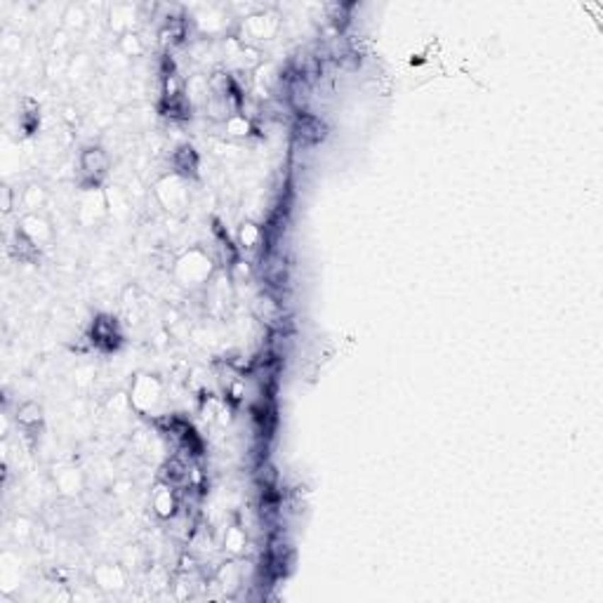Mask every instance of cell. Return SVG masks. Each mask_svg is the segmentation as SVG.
I'll return each mask as SVG.
<instances>
[{"mask_svg":"<svg viewBox=\"0 0 603 603\" xmlns=\"http://www.w3.org/2000/svg\"><path fill=\"white\" fill-rule=\"evenodd\" d=\"M156 196H158V201L163 203V208L170 212L187 208V203H189L187 182H184V177H179V175L163 177L156 184Z\"/></svg>","mask_w":603,"mask_h":603,"instance_id":"7a4b0ae2","label":"cell"},{"mask_svg":"<svg viewBox=\"0 0 603 603\" xmlns=\"http://www.w3.org/2000/svg\"><path fill=\"white\" fill-rule=\"evenodd\" d=\"M66 19H69V26H83L85 24V12H83V7H69V12H66Z\"/></svg>","mask_w":603,"mask_h":603,"instance_id":"9a60e30c","label":"cell"},{"mask_svg":"<svg viewBox=\"0 0 603 603\" xmlns=\"http://www.w3.org/2000/svg\"><path fill=\"white\" fill-rule=\"evenodd\" d=\"M278 31V17L276 14H253L243 21V38L240 43H250V40H267L274 38Z\"/></svg>","mask_w":603,"mask_h":603,"instance_id":"277c9868","label":"cell"},{"mask_svg":"<svg viewBox=\"0 0 603 603\" xmlns=\"http://www.w3.org/2000/svg\"><path fill=\"white\" fill-rule=\"evenodd\" d=\"M160 394L163 392H160L158 380L149 377V375H139L130 392V406L139 413H149L160 403Z\"/></svg>","mask_w":603,"mask_h":603,"instance_id":"3957f363","label":"cell"},{"mask_svg":"<svg viewBox=\"0 0 603 603\" xmlns=\"http://www.w3.org/2000/svg\"><path fill=\"white\" fill-rule=\"evenodd\" d=\"M92 340L97 342L99 347L114 349L116 344H118V333H116V323H114V319H99V321H94Z\"/></svg>","mask_w":603,"mask_h":603,"instance_id":"ba28073f","label":"cell"},{"mask_svg":"<svg viewBox=\"0 0 603 603\" xmlns=\"http://www.w3.org/2000/svg\"><path fill=\"white\" fill-rule=\"evenodd\" d=\"M151 504L160 519H172L175 511H177V495H175V488L167 483H160L151 495Z\"/></svg>","mask_w":603,"mask_h":603,"instance_id":"52a82bcc","label":"cell"},{"mask_svg":"<svg viewBox=\"0 0 603 603\" xmlns=\"http://www.w3.org/2000/svg\"><path fill=\"white\" fill-rule=\"evenodd\" d=\"M106 170H109V156L101 146H87V149L80 153V172H83L90 182H97L99 177H104Z\"/></svg>","mask_w":603,"mask_h":603,"instance_id":"5b68a950","label":"cell"},{"mask_svg":"<svg viewBox=\"0 0 603 603\" xmlns=\"http://www.w3.org/2000/svg\"><path fill=\"white\" fill-rule=\"evenodd\" d=\"M262 238H264V231L260 229L257 224L248 222L240 226V245L245 250H255L262 245Z\"/></svg>","mask_w":603,"mask_h":603,"instance_id":"8fae6325","label":"cell"},{"mask_svg":"<svg viewBox=\"0 0 603 603\" xmlns=\"http://www.w3.org/2000/svg\"><path fill=\"white\" fill-rule=\"evenodd\" d=\"M295 137L302 144H319L326 137V125L321 123V118H316V116L302 114L295 123Z\"/></svg>","mask_w":603,"mask_h":603,"instance_id":"8992f818","label":"cell"},{"mask_svg":"<svg viewBox=\"0 0 603 603\" xmlns=\"http://www.w3.org/2000/svg\"><path fill=\"white\" fill-rule=\"evenodd\" d=\"M121 50L125 52V57H139L144 52V43L137 33H125L121 38Z\"/></svg>","mask_w":603,"mask_h":603,"instance_id":"4fadbf2b","label":"cell"},{"mask_svg":"<svg viewBox=\"0 0 603 603\" xmlns=\"http://www.w3.org/2000/svg\"><path fill=\"white\" fill-rule=\"evenodd\" d=\"M224 130H226V137H248L253 125H250V118L245 114H231L229 118L224 121Z\"/></svg>","mask_w":603,"mask_h":603,"instance_id":"30bf717a","label":"cell"},{"mask_svg":"<svg viewBox=\"0 0 603 603\" xmlns=\"http://www.w3.org/2000/svg\"><path fill=\"white\" fill-rule=\"evenodd\" d=\"M224 547H226V551H231V554H238V551H243V547H245V533H243L240 528H231V531H226Z\"/></svg>","mask_w":603,"mask_h":603,"instance_id":"5bb4252c","label":"cell"},{"mask_svg":"<svg viewBox=\"0 0 603 603\" xmlns=\"http://www.w3.org/2000/svg\"><path fill=\"white\" fill-rule=\"evenodd\" d=\"M17 422L21 426H26V429L35 426L40 422V406H35V403H21L17 410Z\"/></svg>","mask_w":603,"mask_h":603,"instance_id":"7c38bea8","label":"cell"},{"mask_svg":"<svg viewBox=\"0 0 603 603\" xmlns=\"http://www.w3.org/2000/svg\"><path fill=\"white\" fill-rule=\"evenodd\" d=\"M172 163H175V170H177L179 177H191V175H196V170H198V156L191 146H179L172 156Z\"/></svg>","mask_w":603,"mask_h":603,"instance_id":"9c48e42d","label":"cell"},{"mask_svg":"<svg viewBox=\"0 0 603 603\" xmlns=\"http://www.w3.org/2000/svg\"><path fill=\"white\" fill-rule=\"evenodd\" d=\"M175 274H177L182 285H189V288L191 285H203L212 274V262L201 250H191V253H187L177 262Z\"/></svg>","mask_w":603,"mask_h":603,"instance_id":"6da1fadb","label":"cell"}]
</instances>
